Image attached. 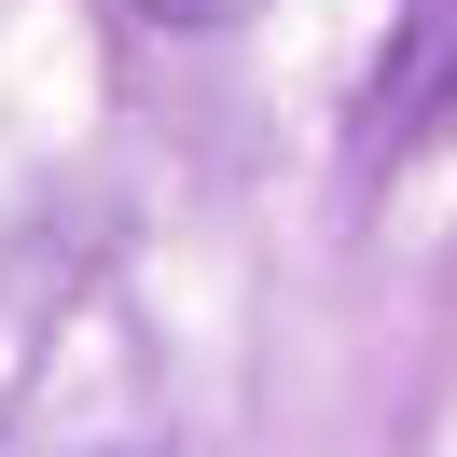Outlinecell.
<instances>
[{"mask_svg":"<svg viewBox=\"0 0 457 457\" xmlns=\"http://www.w3.org/2000/svg\"><path fill=\"white\" fill-rule=\"evenodd\" d=\"M444 112H457V0H402L388 56H374L361 112H346V167H361V180L416 167V153L444 139Z\"/></svg>","mask_w":457,"mask_h":457,"instance_id":"cell-1","label":"cell"},{"mask_svg":"<svg viewBox=\"0 0 457 457\" xmlns=\"http://www.w3.org/2000/svg\"><path fill=\"white\" fill-rule=\"evenodd\" d=\"M139 14H153V29H250L263 0H139Z\"/></svg>","mask_w":457,"mask_h":457,"instance_id":"cell-2","label":"cell"}]
</instances>
